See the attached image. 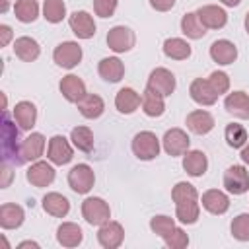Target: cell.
Returning <instances> with one entry per match:
<instances>
[{"mask_svg": "<svg viewBox=\"0 0 249 249\" xmlns=\"http://www.w3.org/2000/svg\"><path fill=\"white\" fill-rule=\"evenodd\" d=\"M18 247H19V249H21V247H35V249H37V247H39V245H37V243H35V241H23V243H19V245H18Z\"/></svg>", "mask_w": 249, "mask_h": 249, "instance_id": "48", "label": "cell"}, {"mask_svg": "<svg viewBox=\"0 0 249 249\" xmlns=\"http://www.w3.org/2000/svg\"><path fill=\"white\" fill-rule=\"evenodd\" d=\"M140 103H142V97H140L132 88H123V89H119L117 95H115V107H117L121 113H124V115L134 113Z\"/></svg>", "mask_w": 249, "mask_h": 249, "instance_id": "28", "label": "cell"}, {"mask_svg": "<svg viewBox=\"0 0 249 249\" xmlns=\"http://www.w3.org/2000/svg\"><path fill=\"white\" fill-rule=\"evenodd\" d=\"M27 181L33 185V187H49L53 181H54V167L47 161H35L29 169H27Z\"/></svg>", "mask_w": 249, "mask_h": 249, "instance_id": "15", "label": "cell"}, {"mask_svg": "<svg viewBox=\"0 0 249 249\" xmlns=\"http://www.w3.org/2000/svg\"><path fill=\"white\" fill-rule=\"evenodd\" d=\"M231 235L237 241H249V214H237L231 220Z\"/></svg>", "mask_w": 249, "mask_h": 249, "instance_id": "39", "label": "cell"}, {"mask_svg": "<svg viewBox=\"0 0 249 249\" xmlns=\"http://www.w3.org/2000/svg\"><path fill=\"white\" fill-rule=\"evenodd\" d=\"M4 140H2V158L4 163H14V165H21V158H19V144H18V128L12 124L8 113L4 111Z\"/></svg>", "mask_w": 249, "mask_h": 249, "instance_id": "1", "label": "cell"}, {"mask_svg": "<svg viewBox=\"0 0 249 249\" xmlns=\"http://www.w3.org/2000/svg\"><path fill=\"white\" fill-rule=\"evenodd\" d=\"M224 187L231 195H243L249 191V171L243 165H231L224 173Z\"/></svg>", "mask_w": 249, "mask_h": 249, "instance_id": "6", "label": "cell"}, {"mask_svg": "<svg viewBox=\"0 0 249 249\" xmlns=\"http://www.w3.org/2000/svg\"><path fill=\"white\" fill-rule=\"evenodd\" d=\"M66 16V4L62 0H45L43 2V18L51 23L62 21Z\"/></svg>", "mask_w": 249, "mask_h": 249, "instance_id": "38", "label": "cell"}, {"mask_svg": "<svg viewBox=\"0 0 249 249\" xmlns=\"http://www.w3.org/2000/svg\"><path fill=\"white\" fill-rule=\"evenodd\" d=\"M97 72L105 82H113L115 84L124 76V64L117 56H107V58H103L99 62Z\"/></svg>", "mask_w": 249, "mask_h": 249, "instance_id": "27", "label": "cell"}, {"mask_svg": "<svg viewBox=\"0 0 249 249\" xmlns=\"http://www.w3.org/2000/svg\"><path fill=\"white\" fill-rule=\"evenodd\" d=\"M202 206L204 210H208L210 214H224L230 208V198L226 193L218 191V189H210L206 193H202Z\"/></svg>", "mask_w": 249, "mask_h": 249, "instance_id": "21", "label": "cell"}, {"mask_svg": "<svg viewBox=\"0 0 249 249\" xmlns=\"http://www.w3.org/2000/svg\"><path fill=\"white\" fill-rule=\"evenodd\" d=\"M70 140H72V144L80 152H91L93 150V132L88 126H76V128H72Z\"/></svg>", "mask_w": 249, "mask_h": 249, "instance_id": "36", "label": "cell"}, {"mask_svg": "<svg viewBox=\"0 0 249 249\" xmlns=\"http://www.w3.org/2000/svg\"><path fill=\"white\" fill-rule=\"evenodd\" d=\"M93 183H95V175H93V169L88 163H78L68 171V185L78 195L89 193Z\"/></svg>", "mask_w": 249, "mask_h": 249, "instance_id": "4", "label": "cell"}, {"mask_svg": "<svg viewBox=\"0 0 249 249\" xmlns=\"http://www.w3.org/2000/svg\"><path fill=\"white\" fill-rule=\"evenodd\" d=\"M53 58L60 68H74L82 60V47L74 41H64L54 49Z\"/></svg>", "mask_w": 249, "mask_h": 249, "instance_id": "7", "label": "cell"}, {"mask_svg": "<svg viewBox=\"0 0 249 249\" xmlns=\"http://www.w3.org/2000/svg\"><path fill=\"white\" fill-rule=\"evenodd\" d=\"M241 160L249 165V142H247V144L243 146V150H241Z\"/></svg>", "mask_w": 249, "mask_h": 249, "instance_id": "47", "label": "cell"}, {"mask_svg": "<svg viewBox=\"0 0 249 249\" xmlns=\"http://www.w3.org/2000/svg\"><path fill=\"white\" fill-rule=\"evenodd\" d=\"M189 144H191V140H189L187 132L181 128H171L163 134V150L171 158L183 156L185 152H189Z\"/></svg>", "mask_w": 249, "mask_h": 249, "instance_id": "12", "label": "cell"}, {"mask_svg": "<svg viewBox=\"0 0 249 249\" xmlns=\"http://www.w3.org/2000/svg\"><path fill=\"white\" fill-rule=\"evenodd\" d=\"M10 39H12V29L8 25H0V45L6 47L10 43Z\"/></svg>", "mask_w": 249, "mask_h": 249, "instance_id": "45", "label": "cell"}, {"mask_svg": "<svg viewBox=\"0 0 249 249\" xmlns=\"http://www.w3.org/2000/svg\"><path fill=\"white\" fill-rule=\"evenodd\" d=\"M163 53H165V56H169L173 60H185L191 56V45L185 39L171 37V39L163 41Z\"/></svg>", "mask_w": 249, "mask_h": 249, "instance_id": "32", "label": "cell"}, {"mask_svg": "<svg viewBox=\"0 0 249 249\" xmlns=\"http://www.w3.org/2000/svg\"><path fill=\"white\" fill-rule=\"evenodd\" d=\"M134 43H136L134 31L124 27V25H115L107 33V45L115 53H126V51H130L134 47Z\"/></svg>", "mask_w": 249, "mask_h": 249, "instance_id": "5", "label": "cell"}, {"mask_svg": "<svg viewBox=\"0 0 249 249\" xmlns=\"http://www.w3.org/2000/svg\"><path fill=\"white\" fill-rule=\"evenodd\" d=\"M76 105H78L80 113H82L86 119H97V117H101V113L105 111L103 99H101L99 95H95V93H86Z\"/></svg>", "mask_w": 249, "mask_h": 249, "instance_id": "31", "label": "cell"}, {"mask_svg": "<svg viewBox=\"0 0 249 249\" xmlns=\"http://www.w3.org/2000/svg\"><path fill=\"white\" fill-rule=\"evenodd\" d=\"M220 2H222V4H226V6H231V8H233V6H237L241 0H220Z\"/></svg>", "mask_w": 249, "mask_h": 249, "instance_id": "49", "label": "cell"}, {"mask_svg": "<svg viewBox=\"0 0 249 249\" xmlns=\"http://www.w3.org/2000/svg\"><path fill=\"white\" fill-rule=\"evenodd\" d=\"M175 216L181 224H195L200 216V206H198V198L193 200H183L175 204Z\"/></svg>", "mask_w": 249, "mask_h": 249, "instance_id": "33", "label": "cell"}, {"mask_svg": "<svg viewBox=\"0 0 249 249\" xmlns=\"http://www.w3.org/2000/svg\"><path fill=\"white\" fill-rule=\"evenodd\" d=\"M58 88H60V93L64 95V99L70 101V103H78V101L88 93V91H86V84H84L78 76H74V74L64 76V78L60 80Z\"/></svg>", "mask_w": 249, "mask_h": 249, "instance_id": "16", "label": "cell"}, {"mask_svg": "<svg viewBox=\"0 0 249 249\" xmlns=\"http://www.w3.org/2000/svg\"><path fill=\"white\" fill-rule=\"evenodd\" d=\"M196 16L198 19L202 21V25L206 29H222L228 21V14L224 8L220 6H214V4H208V6H200L196 10Z\"/></svg>", "mask_w": 249, "mask_h": 249, "instance_id": "13", "label": "cell"}, {"mask_svg": "<svg viewBox=\"0 0 249 249\" xmlns=\"http://www.w3.org/2000/svg\"><path fill=\"white\" fill-rule=\"evenodd\" d=\"M163 241H165V245L171 247V249H183V247L189 245V235H187L181 228L175 226V230H173L171 233H167V235L163 237Z\"/></svg>", "mask_w": 249, "mask_h": 249, "instance_id": "41", "label": "cell"}, {"mask_svg": "<svg viewBox=\"0 0 249 249\" xmlns=\"http://www.w3.org/2000/svg\"><path fill=\"white\" fill-rule=\"evenodd\" d=\"M43 210L54 218H64L70 212V202L60 193H47L43 196Z\"/></svg>", "mask_w": 249, "mask_h": 249, "instance_id": "25", "label": "cell"}, {"mask_svg": "<svg viewBox=\"0 0 249 249\" xmlns=\"http://www.w3.org/2000/svg\"><path fill=\"white\" fill-rule=\"evenodd\" d=\"M183 169L191 175V177H202L208 169V160L206 154L200 150H191L183 154Z\"/></svg>", "mask_w": 249, "mask_h": 249, "instance_id": "19", "label": "cell"}, {"mask_svg": "<svg viewBox=\"0 0 249 249\" xmlns=\"http://www.w3.org/2000/svg\"><path fill=\"white\" fill-rule=\"evenodd\" d=\"M245 31L249 33V12L245 14Z\"/></svg>", "mask_w": 249, "mask_h": 249, "instance_id": "50", "label": "cell"}, {"mask_svg": "<svg viewBox=\"0 0 249 249\" xmlns=\"http://www.w3.org/2000/svg\"><path fill=\"white\" fill-rule=\"evenodd\" d=\"M14 119L19 124V128H23V130L33 128V124L37 121V109H35V105L31 101H19V103H16V107H14Z\"/></svg>", "mask_w": 249, "mask_h": 249, "instance_id": "30", "label": "cell"}, {"mask_svg": "<svg viewBox=\"0 0 249 249\" xmlns=\"http://www.w3.org/2000/svg\"><path fill=\"white\" fill-rule=\"evenodd\" d=\"M68 23H70V29L74 31V35L78 39H91L95 35V21L93 18L80 10V12H74L70 18H68Z\"/></svg>", "mask_w": 249, "mask_h": 249, "instance_id": "14", "label": "cell"}, {"mask_svg": "<svg viewBox=\"0 0 249 249\" xmlns=\"http://www.w3.org/2000/svg\"><path fill=\"white\" fill-rule=\"evenodd\" d=\"M124 239V230L119 222H105L99 226V231H97V241L101 247L105 249H117Z\"/></svg>", "mask_w": 249, "mask_h": 249, "instance_id": "11", "label": "cell"}, {"mask_svg": "<svg viewBox=\"0 0 249 249\" xmlns=\"http://www.w3.org/2000/svg\"><path fill=\"white\" fill-rule=\"evenodd\" d=\"M14 53H16V56L21 58L23 62H33V60H37L41 49H39V43H37L33 37L23 35V37H18V39L14 41Z\"/></svg>", "mask_w": 249, "mask_h": 249, "instance_id": "26", "label": "cell"}, {"mask_svg": "<svg viewBox=\"0 0 249 249\" xmlns=\"http://www.w3.org/2000/svg\"><path fill=\"white\" fill-rule=\"evenodd\" d=\"M23 208L19 204H14V202H4L0 206V226L4 230H16L23 224Z\"/></svg>", "mask_w": 249, "mask_h": 249, "instance_id": "22", "label": "cell"}, {"mask_svg": "<svg viewBox=\"0 0 249 249\" xmlns=\"http://www.w3.org/2000/svg\"><path fill=\"white\" fill-rule=\"evenodd\" d=\"M173 4H175V0H150V6L158 12H167L173 8Z\"/></svg>", "mask_w": 249, "mask_h": 249, "instance_id": "44", "label": "cell"}, {"mask_svg": "<svg viewBox=\"0 0 249 249\" xmlns=\"http://www.w3.org/2000/svg\"><path fill=\"white\" fill-rule=\"evenodd\" d=\"M189 93H191L193 101H196L198 105H214L216 99H218V93L214 91V88L210 86V82L208 80H202V78L193 80V84L189 88Z\"/></svg>", "mask_w": 249, "mask_h": 249, "instance_id": "17", "label": "cell"}, {"mask_svg": "<svg viewBox=\"0 0 249 249\" xmlns=\"http://www.w3.org/2000/svg\"><path fill=\"white\" fill-rule=\"evenodd\" d=\"M181 31L183 35H187L189 39H202L206 33V27L202 25V21L198 19L196 12H189L181 18Z\"/></svg>", "mask_w": 249, "mask_h": 249, "instance_id": "34", "label": "cell"}, {"mask_svg": "<svg viewBox=\"0 0 249 249\" xmlns=\"http://www.w3.org/2000/svg\"><path fill=\"white\" fill-rule=\"evenodd\" d=\"M210 56L218 64H231L237 58V47L228 39H218L210 45Z\"/></svg>", "mask_w": 249, "mask_h": 249, "instance_id": "18", "label": "cell"}, {"mask_svg": "<svg viewBox=\"0 0 249 249\" xmlns=\"http://www.w3.org/2000/svg\"><path fill=\"white\" fill-rule=\"evenodd\" d=\"M82 239H84V231L74 222H62L56 230V241L62 247H76L82 243Z\"/></svg>", "mask_w": 249, "mask_h": 249, "instance_id": "23", "label": "cell"}, {"mask_svg": "<svg viewBox=\"0 0 249 249\" xmlns=\"http://www.w3.org/2000/svg\"><path fill=\"white\" fill-rule=\"evenodd\" d=\"M6 8H8V0H2V12H6Z\"/></svg>", "mask_w": 249, "mask_h": 249, "instance_id": "51", "label": "cell"}, {"mask_svg": "<svg viewBox=\"0 0 249 249\" xmlns=\"http://www.w3.org/2000/svg\"><path fill=\"white\" fill-rule=\"evenodd\" d=\"M14 14L21 23H31L39 16V4L37 0H16Z\"/></svg>", "mask_w": 249, "mask_h": 249, "instance_id": "35", "label": "cell"}, {"mask_svg": "<svg viewBox=\"0 0 249 249\" xmlns=\"http://www.w3.org/2000/svg\"><path fill=\"white\" fill-rule=\"evenodd\" d=\"M93 10L99 18H111L117 10V0H93Z\"/></svg>", "mask_w": 249, "mask_h": 249, "instance_id": "43", "label": "cell"}, {"mask_svg": "<svg viewBox=\"0 0 249 249\" xmlns=\"http://www.w3.org/2000/svg\"><path fill=\"white\" fill-rule=\"evenodd\" d=\"M2 171H4V181H2V187H8V183H10V169H8V165L4 163V167H2Z\"/></svg>", "mask_w": 249, "mask_h": 249, "instance_id": "46", "label": "cell"}, {"mask_svg": "<svg viewBox=\"0 0 249 249\" xmlns=\"http://www.w3.org/2000/svg\"><path fill=\"white\" fill-rule=\"evenodd\" d=\"M47 158L51 163L54 165H66L72 158H74V152H72V146L68 144V140L60 134L53 136L49 140V150H47Z\"/></svg>", "mask_w": 249, "mask_h": 249, "instance_id": "9", "label": "cell"}, {"mask_svg": "<svg viewBox=\"0 0 249 249\" xmlns=\"http://www.w3.org/2000/svg\"><path fill=\"white\" fill-rule=\"evenodd\" d=\"M224 136H226L228 146H231V148H243L247 144V130L243 124L230 123L224 130Z\"/></svg>", "mask_w": 249, "mask_h": 249, "instance_id": "37", "label": "cell"}, {"mask_svg": "<svg viewBox=\"0 0 249 249\" xmlns=\"http://www.w3.org/2000/svg\"><path fill=\"white\" fill-rule=\"evenodd\" d=\"M224 107L237 119H249V95L245 91H231L226 95Z\"/></svg>", "mask_w": 249, "mask_h": 249, "instance_id": "20", "label": "cell"}, {"mask_svg": "<svg viewBox=\"0 0 249 249\" xmlns=\"http://www.w3.org/2000/svg\"><path fill=\"white\" fill-rule=\"evenodd\" d=\"M82 216L86 218L88 224L91 226H101L105 222H109L111 218V208L109 204L99 198V196H89L82 202Z\"/></svg>", "mask_w": 249, "mask_h": 249, "instance_id": "2", "label": "cell"}, {"mask_svg": "<svg viewBox=\"0 0 249 249\" xmlns=\"http://www.w3.org/2000/svg\"><path fill=\"white\" fill-rule=\"evenodd\" d=\"M45 152V136L41 132H31L27 138L21 140L19 144V158L21 165L27 161H37Z\"/></svg>", "mask_w": 249, "mask_h": 249, "instance_id": "8", "label": "cell"}, {"mask_svg": "<svg viewBox=\"0 0 249 249\" xmlns=\"http://www.w3.org/2000/svg\"><path fill=\"white\" fill-rule=\"evenodd\" d=\"M187 126L195 134H200V136L202 134H208L214 128V117L208 111L196 109V111H193V113L187 115Z\"/></svg>", "mask_w": 249, "mask_h": 249, "instance_id": "24", "label": "cell"}, {"mask_svg": "<svg viewBox=\"0 0 249 249\" xmlns=\"http://www.w3.org/2000/svg\"><path fill=\"white\" fill-rule=\"evenodd\" d=\"M150 230H152L154 233H158V235L163 239L167 233H171V231L175 230V220L169 218V216H163V214L154 216V218L150 220Z\"/></svg>", "mask_w": 249, "mask_h": 249, "instance_id": "40", "label": "cell"}, {"mask_svg": "<svg viewBox=\"0 0 249 249\" xmlns=\"http://www.w3.org/2000/svg\"><path fill=\"white\" fill-rule=\"evenodd\" d=\"M142 111L148 115V117H161L163 111H165V101H163V95L146 88L144 93H142Z\"/></svg>", "mask_w": 249, "mask_h": 249, "instance_id": "29", "label": "cell"}, {"mask_svg": "<svg viewBox=\"0 0 249 249\" xmlns=\"http://www.w3.org/2000/svg\"><path fill=\"white\" fill-rule=\"evenodd\" d=\"M146 88H150V89L161 93L163 97H167L175 89V76L167 68H154L150 72V78H148Z\"/></svg>", "mask_w": 249, "mask_h": 249, "instance_id": "10", "label": "cell"}, {"mask_svg": "<svg viewBox=\"0 0 249 249\" xmlns=\"http://www.w3.org/2000/svg\"><path fill=\"white\" fill-rule=\"evenodd\" d=\"M208 82H210V86L214 88V91H216L218 95H222V93H226V91L230 89V78H228V74H226V72L214 70V72L210 74Z\"/></svg>", "mask_w": 249, "mask_h": 249, "instance_id": "42", "label": "cell"}, {"mask_svg": "<svg viewBox=\"0 0 249 249\" xmlns=\"http://www.w3.org/2000/svg\"><path fill=\"white\" fill-rule=\"evenodd\" d=\"M132 152L138 160H154L160 154V140L154 132L150 130H142L132 138Z\"/></svg>", "mask_w": 249, "mask_h": 249, "instance_id": "3", "label": "cell"}]
</instances>
